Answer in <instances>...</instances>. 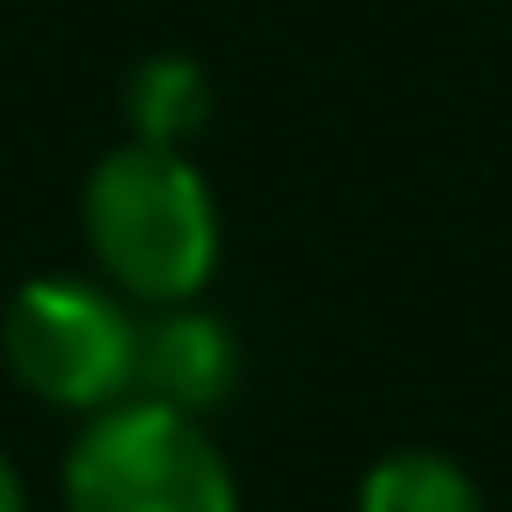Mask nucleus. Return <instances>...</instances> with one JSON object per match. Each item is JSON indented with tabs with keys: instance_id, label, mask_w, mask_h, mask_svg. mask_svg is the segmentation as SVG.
<instances>
[{
	"instance_id": "1",
	"label": "nucleus",
	"mask_w": 512,
	"mask_h": 512,
	"mask_svg": "<svg viewBox=\"0 0 512 512\" xmlns=\"http://www.w3.org/2000/svg\"><path fill=\"white\" fill-rule=\"evenodd\" d=\"M78 225L92 246V274L113 281L134 309H176L204 302L225 246L218 197L190 148H155V141H120L92 162Z\"/></svg>"
},
{
	"instance_id": "2",
	"label": "nucleus",
	"mask_w": 512,
	"mask_h": 512,
	"mask_svg": "<svg viewBox=\"0 0 512 512\" xmlns=\"http://www.w3.org/2000/svg\"><path fill=\"white\" fill-rule=\"evenodd\" d=\"M64 512H239V470L211 421L127 393L78 421L64 449Z\"/></svg>"
},
{
	"instance_id": "3",
	"label": "nucleus",
	"mask_w": 512,
	"mask_h": 512,
	"mask_svg": "<svg viewBox=\"0 0 512 512\" xmlns=\"http://www.w3.org/2000/svg\"><path fill=\"white\" fill-rule=\"evenodd\" d=\"M0 365L57 414H99L134 393L141 309L99 274H29L0 309Z\"/></svg>"
},
{
	"instance_id": "4",
	"label": "nucleus",
	"mask_w": 512,
	"mask_h": 512,
	"mask_svg": "<svg viewBox=\"0 0 512 512\" xmlns=\"http://www.w3.org/2000/svg\"><path fill=\"white\" fill-rule=\"evenodd\" d=\"M134 393L211 421L232 393H239V337L225 316H211L204 302H176V309H141V365H134Z\"/></svg>"
},
{
	"instance_id": "5",
	"label": "nucleus",
	"mask_w": 512,
	"mask_h": 512,
	"mask_svg": "<svg viewBox=\"0 0 512 512\" xmlns=\"http://www.w3.org/2000/svg\"><path fill=\"white\" fill-rule=\"evenodd\" d=\"M127 106V141H155V148H190L197 127L211 120V71L183 50L141 57L120 85Z\"/></svg>"
},
{
	"instance_id": "6",
	"label": "nucleus",
	"mask_w": 512,
	"mask_h": 512,
	"mask_svg": "<svg viewBox=\"0 0 512 512\" xmlns=\"http://www.w3.org/2000/svg\"><path fill=\"white\" fill-rule=\"evenodd\" d=\"M351 512H484V491L442 449H386L365 463Z\"/></svg>"
},
{
	"instance_id": "7",
	"label": "nucleus",
	"mask_w": 512,
	"mask_h": 512,
	"mask_svg": "<svg viewBox=\"0 0 512 512\" xmlns=\"http://www.w3.org/2000/svg\"><path fill=\"white\" fill-rule=\"evenodd\" d=\"M0 512H29V484H22V470H15L8 449H0Z\"/></svg>"
}]
</instances>
